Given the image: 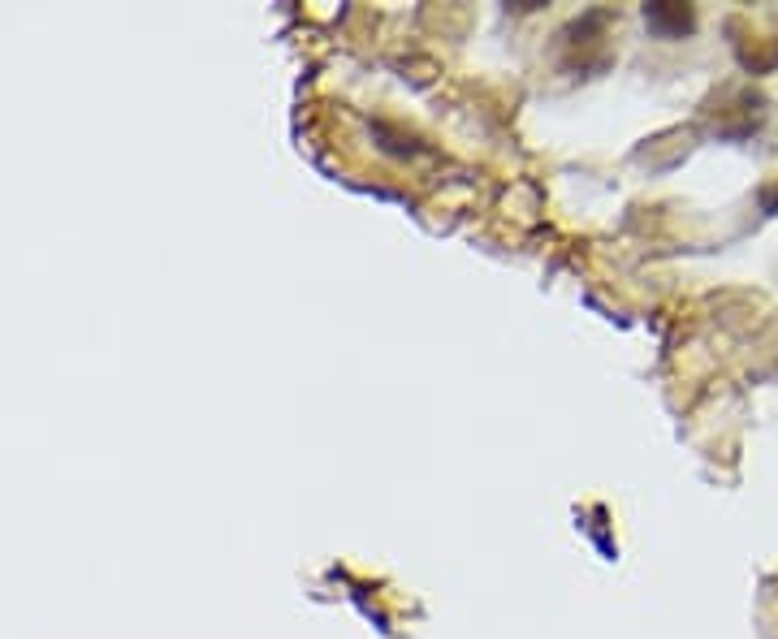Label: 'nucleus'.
I'll use <instances>...</instances> for the list:
<instances>
[{
	"mask_svg": "<svg viewBox=\"0 0 778 639\" xmlns=\"http://www.w3.org/2000/svg\"><path fill=\"white\" fill-rule=\"evenodd\" d=\"M644 22H649V31L662 35V40H683V35L696 31V13H692V4H671V0H662V4H644Z\"/></svg>",
	"mask_w": 778,
	"mask_h": 639,
	"instance_id": "1",
	"label": "nucleus"
}]
</instances>
